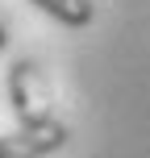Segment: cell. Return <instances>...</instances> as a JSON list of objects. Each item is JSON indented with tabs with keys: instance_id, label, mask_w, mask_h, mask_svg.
<instances>
[{
	"instance_id": "cell-1",
	"label": "cell",
	"mask_w": 150,
	"mask_h": 158,
	"mask_svg": "<svg viewBox=\"0 0 150 158\" xmlns=\"http://www.w3.org/2000/svg\"><path fill=\"white\" fill-rule=\"evenodd\" d=\"M8 104H13V117L21 125H38V121L54 117V87L38 63L17 58L8 67Z\"/></svg>"
},
{
	"instance_id": "cell-2",
	"label": "cell",
	"mask_w": 150,
	"mask_h": 158,
	"mask_svg": "<svg viewBox=\"0 0 150 158\" xmlns=\"http://www.w3.org/2000/svg\"><path fill=\"white\" fill-rule=\"evenodd\" d=\"M71 137V129L63 121H38V125H21L17 133L0 137V158H50L58 154Z\"/></svg>"
},
{
	"instance_id": "cell-3",
	"label": "cell",
	"mask_w": 150,
	"mask_h": 158,
	"mask_svg": "<svg viewBox=\"0 0 150 158\" xmlns=\"http://www.w3.org/2000/svg\"><path fill=\"white\" fill-rule=\"evenodd\" d=\"M29 4H38L46 17H54L67 29H88L96 21V0H29Z\"/></svg>"
},
{
	"instance_id": "cell-4",
	"label": "cell",
	"mask_w": 150,
	"mask_h": 158,
	"mask_svg": "<svg viewBox=\"0 0 150 158\" xmlns=\"http://www.w3.org/2000/svg\"><path fill=\"white\" fill-rule=\"evenodd\" d=\"M4 46H8V29L0 25V50H4Z\"/></svg>"
}]
</instances>
